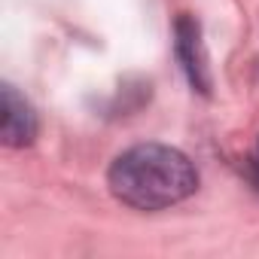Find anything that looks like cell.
I'll use <instances>...</instances> for the list:
<instances>
[{
	"label": "cell",
	"mask_w": 259,
	"mask_h": 259,
	"mask_svg": "<svg viewBox=\"0 0 259 259\" xmlns=\"http://www.w3.org/2000/svg\"><path fill=\"white\" fill-rule=\"evenodd\" d=\"M0 138L7 147H28L37 138V113L16 92V85H0Z\"/></svg>",
	"instance_id": "7a4b0ae2"
},
{
	"label": "cell",
	"mask_w": 259,
	"mask_h": 259,
	"mask_svg": "<svg viewBox=\"0 0 259 259\" xmlns=\"http://www.w3.org/2000/svg\"><path fill=\"white\" fill-rule=\"evenodd\" d=\"M174 37H177V58H180L192 89L207 95L210 92V70H207V55H204V46H201L198 22L183 13L174 25Z\"/></svg>",
	"instance_id": "3957f363"
},
{
	"label": "cell",
	"mask_w": 259,
	"mask_h": 259,
	"mask_svg": "<svg viewBox=\"0 0 259 259\" xmlns=\"http://www.w3.org/2000/svg\"><path fill=\"white\" fill-rule=\"evenodd\" d=\"M256 156H259V150H256Z\"/></svg>",
	"instance_id": "277c9868"
},
{
	"label": "cell",
	"mask_w": 259,
	"mask_h": 259,
	"mask_svg": "<svg viewBox=\"0 0 259 259\" xmlns=\"http://www.w3.org/2000/svg\"><path fill=\"white\" fill-rule=\"evenodd\" d=\"M107 186L116 201L135 210H165L186 201L198 189L195 162L177 147L138 144L113 159Z\"/></svg>",
	"instance_id": "6da1fadb"
}]
</instances>
